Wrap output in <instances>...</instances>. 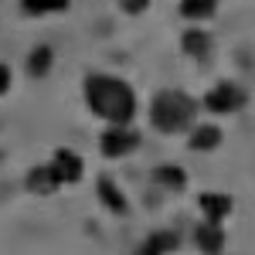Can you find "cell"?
I'll use <instances>...</instances> for the list:
<instances>
[{
  "mask_svg": "<svg viewBox=\"0 0 255 255\" xmlns=\"http://www.w3.org/2000/svg\"><path fill=\"white\" fill-rule=\"evenodd\" d=\"M85 106L92 109V116L106 119L109 126H129L136 116V92L123 79L89 75L85 79Z\"/></svg>",
  "mask_w": 255,
  "mask_h": 255,
  "instance_id": "cell-1",
  "label": "cell"
},
{
  "mask_svg": "<svg viewBox=\"0 0 255 255\" xmlns=\"http://www.w3.org/2000/svg\"><path fill=\"white\" fill-rule=\"evenodd\" d=\"M150 123L160 133H184L197 123V102L180 89H163L150 102Z\"/></svg>",
  "mask_w": 255,
  "mask_h": 255,
  "instance_id": "cell-2",
  "label": "cell"
},
{
  "mask_svg": "<svg viewBox=\"0 0 255 255\" xmlns=\"http://www.w3.org/2000/svg\"><path fill=\"white\" fill-rule=\"evenodd\" d=\"M245 102H249V96H245L242 85L221 82V85H215V89L204 96V109H208V113H218V116H232L238 109H245Z\"/></svg>",
  "mask_w": 255,
  "mask_h": 255,
  "instance_id": "cell-3",
  "label": "cell"
},
{
  "mask_svg": "<svg viewBox=\"0 0 255 255\" xmlns=\"http://www.w3.org/2000/svg\"><path fill=\"white\" fill-rule=\"evenodd\" d=\"M136 146H139V133L129 129V126H109L99 136V150H102V157H109V160L129 157V153H136Z\"/></svg>",
  "mask_w": 255,
  "mask_h": 255,
  "instance_id": "cell-4",
  "label": "cell"
},
{
  "mask_svg": "<svg viewBox=\"0 0 255 255\" xmlns=\"http://www.w3.org/2000/svg\"><path fill=\"white\" fill-rule=\"evenodd\" d=\"M51 167H55V174H58L61 187H65V184H79L82 177H85V160H82L75 150H68V146L55 150V157H51Z\"/></svg>",
  "mask_w": 255,
  "mask_h": 255,
  "instance_id": "cell-5",
  "label": "cell"
},
{
  "mask_svg": "<svg viewBox=\"0 0 255 255\" xmlns=\"http://www.w3.org/2000/svg\"><path fill=\"white\" fill-rule=\"evenodd\" d=\"M24 184H27L31 194H38V197H51L61 187V180H58V174H55L51 163H38V167H31L27 177H24Z\"/></svg>",
  "mask_w": 255,
  "mask_h": 255,
  "instance_id": "cell-6",
  "label": "cell"
},
{
  "mask_svg": "<svg viewBox=\"0 0 255 255\" xmlns=\"http://www.w3.org/2000/svg\"><path fill=\"white\" fill-rule=\"evenodd\" d=\"M197 208H201L204 221H215V225H221L225 218L235 211V201H232L228 194H218V191H204V194L197 197Z\"/></svg>",
  "mask_w": 255,
  "mask_h": 255,
  "instance_id": "cell-7",
  "label": "cell"
},
{
  "mask_svg": "<svg viewBox=\"0 0 255 255\" xmlns=\"http://www.w3.org/2000/svg\"><path fill=\"white\" fill-rule=\"evenodd\" d=\"M225 242H228V235H225V228L215 225V221H201L194 228V245L204 255H221L225 252Z\"/></svg>",
  "mask_w": 255,
  "mask_h": 255,
  "instance_id": "cell-8",
  "label": "cell"
},
{
  "mask_svg": "<svg viewBox=\"0 0 255 255\" xmlns=\"http://www.w3.org/2000/svg\"><path fill=\"white\" fill-rule=\"evenodd\" d=\"M221 139H225V133L215 123H194L191 126V150L194 153H215L221 146Z\"/></svg>",
  "mask_w": 255,
  "mask_h": 255,
  "instance_id": "cell-9",
  "label": "cell"
},
{
  "mask_svg": "<svg viewBox=\"0 0 255 255\" xmlns=\"http://www.w3.org/2000/svg\"><path fill=\"white\" fill-rule=\"evenodd\" d=\"M96 197L113 211V215H129V201H126V194L116 187L113 177H99L96 180Z\"/></svg>",
  "mask_w": 255,
  "mask_h": 255,
  "instance_id": "cell-10",
  "label": "cell"
},
{
  "mask_svg": "<svg viewBox=\"0 0 255 255\" xmlns=\"http://www.w3.org/2000/svg\"><path fill=\"white\" fill-rule=\"evenodd\" d=\"M153 184H160L163 191H184L187 187V170L180 163H160L153 170Z\"/></svg>",
  "mask_w": 255,
  "mask_h": 255,
  "instance_id": "cell-11",
  "label": "cell"
},
{
  "mask_svg": "<svg viewBox=\"0 0 255 255\" xmlns=\"http://www.w3.org/2000/svg\"><path fill=\"white\" fill-rule=\"evenodd\" d=\"M180 48H184V55H191V58H208L211 55V34H204V31H197L191 27L184 38H180Z\"/></svg>",
  "mask_w": 255,
  "mask_h": 255,
  "instance_id": "cell-12",
  "label": "cell"
},
{
  "mask_svg": "<svg viewBox=\"0 0 255 255\" xmlns=\"http://www.w3.org/2000/svg\"><path fill=\"white\" fill-rule=\"evenodd\" d=\"M51 65H55V51H51L48 44H38V48L27 55V75H31V79H44V75L51 72Z\"/></svg>",
  "mask_w": 255,
  "mask_h": 255,
  "instance_id": "cell-13",
  "label": "cell"
},
{
  "mask_svg": "<svg viewBox=\"0 0 255 255\" xmlns=\"http://www.w3.org/2000/svg\"><path fill=\"white\" fill-rule=\"evenodd\" d=\"M218 0H180V17L187 20H208L215 17Z\"/></svg>",
  "mask_w": 255,
  "mask_h": 255,
  "instance_id": "cell-14",
  "label": "cell"
},
{
  "mask_svg": "<svg viewBox=\"0 0 255 255\" xmlns=\"http://www.w3.org/2000/svg\"><path fill=\"white\" fill-rule=\"evenodd\" d=\"M20 10L31 17H44V14H61L68 10V0H20Z\"/></svg>",
  "mask_w": 255,
  "mask_h": 255,
  "instance_id": "cell-15",
  "label": "cell"
},
{
  "mask_svg": "<svg viewBox=\"0 0 255 255\" xmlns=\"http://www.w3.org/2000/svg\"><path fill=\"white\" fill-rule=\"evenodd\" d=\"M119 7H123L126 14H143V10L150 7V0H119Z\"/></svg>",
  "mask_w": 255,
  "mask_h": 255,
  "instance_id": "cell-16",
  "label": "cell"
},
{
  "mask_svg": "<svg viewBox=\"0 0 255 255\" xmlns=\"http://www.w3.org/2000/svg\"><path fill=\"white\" fill-rule=\"evenodd\" d=\"M10 82H14L10 65H3V61H0V96H7V92H10Z\"/></svg>",
  "mask_w": 255,
  "mask_h": 255,
  "instance_id": "cell-17",
  "label": "cell"
},
{
  "mask_svg": "<svg viewBox=\"0 0 255 255\" xmlns=\"http://www.w3.org/2000/svg\"><path fill=\"white\" fill-rule=\"evenodd\" d=\"M136 255H163V252H160L157 245H153V242L146 238V242H143V245H139V249H136Z\"/></svg>",
  "mask_w": 255,
  "mask_h": 255,
  "instance_id": "cell-18",
  "label": "cell"
}]
</instances>
